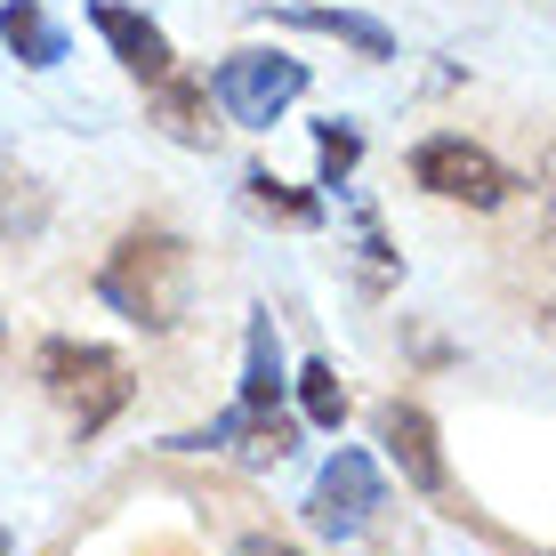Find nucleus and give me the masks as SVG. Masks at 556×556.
<instances>
[{
    "label": "nucleus",
    "mask_w": 556,
    "mask_h": 556,
    "mask_svg": "<svg viewBox=\"0 0 556 556\" xmlns=\"http://www.w3.org/2000/svg\"><path fill=\"white\" fill-rule=\"evenodd\" d=\"M291 395H299V428H323V435L348 428V388H339V371L323 355H306L291 371Z\"/></svg>",
    "instance_id": "14"
},
{
    "label": "nucleus",
    "mask_w": 556,
    "mask_h": 556,
    "mask_svg": "<svg viewBox=\"0 0 556 556\" xmlns=\"http://www.w3.org/2000/svg\"><path fill=\"white\" fill-rule=\"evenodd\" d=\"M169 452H218V459H242V468H282V459L299 452V412L235 395V404L210 412L194 435H169Z\"/></svg>",
    "instance_id": "6"
},
{
    "label": "nucleus",
    "mask_w": 556,
    "mask_h": 556,
    "mask_svg": "<svg viewBox=\"0 0 556 556\" xmlns=\"http://www.w3.org/2000/svg\"><path fill=\"white\" fill-rule=\"evenodd\" d=\"M404 169H412L419 194L459 202V210H501V202L516 194V178H508V169L492 162L476 138H459V129H435V138H419Z\"/></svg>",
    "instance_id": "5"
},
{
    "label": "nucleus",
    "mask_w": 556,
    "mask_h": 556,
    "mask_svg": "<svg viewBox=\"0 0 556 556\" xmlns=\"http://www.w3.org/2000/svg\"><path fill=\"white\" fill-rule=\"evenodd\" d=\"M235 556H306V548H291L282 532H242V541H235Z\"/></svg>",
    "instance_id": "17"
},
{
    "label": "nucleus",
    "mask_w": 556,
    "mask_h": 556,
    "mask_svg": "<svg viewBox=\"0 0 556 556\" xmlns=\"http://www.w3.org/2000/svg\"><path fill=\"white\" fill-rule=\"evenodd\" d=\"M355 169H363V122H315V186H355Z\"/></svg>",
    "instance_id": "15"
},
{
    "label": "nucleus",
    "mask_w": 556,
    "mask_h": 556,
    "mask_svg": "<svg viewBox=\"0 0 556 556\" xmlns=\"http://www.w3.org/2000/svg\"><path fill=\"white\" fill-rule=\"evenodd\" d=\"M49 218H56V202H49V186L41 178H25V169H0V242H41L49 235Z\"/></svg>",
    "instance_id": "13"
},
{
    "label": "nucleus",
    "mask_w": 556,
    "mask_h": 556,
    "mask_svg": "<svg viewBox=\"0 0 556 556\" xmlns=\"http://www.w3.org/2000/svg\"><path fill=\"white\" fill-rule=\"evenodd\" d=\"M98 299L138 331H178L186 299H194V251L169 226H129L98 266Z\"/></svg>",
    "instance_id": "1"
},
{
    "label": "nucleus",
    "mask_w": 556,
    "mask_h": 556,
    "mask_svg": "<svg viewBox=\"0 0 556 556\" xmlns=\"http://www.w3.org/2000/svg\"><path fill=\"white\" fill-rule=\"evenodd\" d=\"M146 556H186V548H146Z\"/></svg>",
    "instance_id": "19"
},
{
    "label": "nucleus",
    "mask_w": 556,
    "mask_h": 556,
    "mask_svg": "<svg viewBox=\"0 0 556 556\" xmlns=\"http://www.w3.org/2000/svg\"><path fill=\"white\" fill-rule=\"evenodd\" d=\"M379 444H388V459L404 468V484L419 492V501H435L444 516H459V492H452V459H444V428H435L419 404H404V395H388L379 404Z\"/></svg>",
    "instance_id": "7"
},
{
    "label": "nucleus",
    "mask_w": 556,
    "mask_h": 556,
    "mask_svg": "<svg viewBox=\"0 0 556 556\" xmlns=\"http://www.w3.org/2000/svg\"><path fill=\"white\" fill-rule=\"evenodd\" d=\"M0 556H16V541H9V532H0Z\"/></svg>",
    "instance_id": "18"
},
{
    "label": "nucleus",
    "mask_w": 556,
    "mask_h": 556,
    "mask_svg": "<svg viewBox=\"0 0 556 556\" xmlns=\"http://www.w3.org/2000/svg\"><path fill=\"white\" fill-rule=\"evenodd\" d=\"M235 202L251 210L258 226H291V235H306V226H323V194H299L291 178H275V169H242Z\"/></svg>",
    "instance_id": "12"
},
{
    "label": "nucleus",
    "mask_w": 556,
    "mask_h": 556,
    "mask_svg": "<svg viewBox=\"0 0 556 556\" xmlns=\"http://www.w3.org/2000/svg\"><path fill=\"white\" fill-rule=\"evenodd\" d=\"M339 202L355 210V251H363V282H371V291H379V282L395 275V251H388V226H379V210H371V202H355L348 186H339Z\"/></svg>",
    "instance_id": "16"
},
{
    "label": "nucleus",
    "mask_w": 556,
    "mask_h": 556,
    "mask_svg": "<svg viewBox=\"0 0 556 556\" xmlns=\"http://www.w3.org/2000/svg\"><path fill=\"white\" fill-rule=\"evenodd\" d=\"M275 25H291V33H323V41H348L363 65H388L395 56V33L379 25V16H363V9H315V0H282V9H266Z\"/></svg>",
    "instance_id": "10"
},
{
    "label": "nucleus",
    "mask_w": 556,
    "mask_h": 556,
    "mask_svg": "<svg viewBox=\"0 0 556 556\" xmlns=\"http://www.w3.org/2000/svg\"><path fill=\"white\" fill-rule=\"evenodd\" d=\"M146 89H153V98H146V122L162 129L169 146H194V153L218 146V105H210V89L194 81V73L169 65L162 81H146Z\"/></svg>",
    "instance_id": "9"
},
{
    "label": "nucleus",
    "mask_w": 556,
    "mask_h": 556,
    "mask_svg": "<svg viewBox=\"0 0 556 556\" xmlns=\"http://www.w3.org/2000/svg\"><path fill=\"white\" fill-rule=\"evenodd\" d=\"M306 532L331 548H355L363 532L379 525V508H388V484H379V459L363 444H339L331 459L315 468V484H306Z\"/></svg>",
    "instance_id": "4"
},
{
    "label": "nucleus",
    "mask_w": 556,
    "mask_h": 556,
    "mask_svg": "<svg viewBox=\"0 0 556 556\" xmlns=\"http://www.w3.org/2000/svg\"><path fill=\"white\" fill-rule=\"evenodd\" d=\"M33 379H41V395L56 404V419L73 428V444L105 435L113 419L129 412V395H138L129 363L113 355V348H98V339H41V355H33Z\"/></svg>",
    "instance_id": "2"
},
{
    "label": "nucleus",
    "mask_w": 556,
    "mask_h": 556,
    "mask_svg": "<svg viewBox=\"0 0 556 556\" xmlns=\"http://www.w3.org/2000/svg\"><path fill=\"white\" fill-rule=\"evenodd\" d=\"M89 33L113 49V65L129 73V81H162L169 65H178V49H169V33L153 25L146 9H129V0H89Z\"/></svg>",
    "instance_id": "8"
},
{
    "label": "nucleus",
    "mask_w": 556,
    "mask_h": 556,
    "mask_svg": "<svg viewBox=\"0 0 556 556\" xmlns=\"http://www.w3.org/2000/svg\"><path fill=\"white\" fill-rule=\"evenodd\" d=\"M0 41H9V56H16V65H33V73H56L73 56L65 25H56L41 0H0Z\"/></svg>",
    "instance_id": "11"
},
{
    "label": "nucleus",
    "mask_w": 556,
    "mask_h": 556,
    "mask_svg": "<svg viewBox=\"0 0 556 556\" xmlns=\"http://www.w3.org/2000/svg\"><path fill=\"white\" fill-rule=\"evenodd\" d=\"M210 105H218V122L235 129H275L282 113H291L306 98V56L291 49H235L210 65Z\"/></svg>",
    "instance_id": "3"
}]
</instances>
